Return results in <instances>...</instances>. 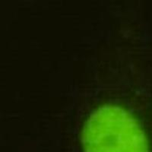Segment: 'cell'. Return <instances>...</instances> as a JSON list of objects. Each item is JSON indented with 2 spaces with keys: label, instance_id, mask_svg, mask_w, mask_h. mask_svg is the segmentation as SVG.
<instances>
[{
  "label": "cell",
  "instance_id": "1",
  "mask_svg": "<svg viewBox=\"0 0 152 152\" xmlns=\"http://www.w3.org/2000/svg\"><path fill=\"white\" fill-rule=\"evenodd\" d=\"M85 152H149L147 138L135 117L120 107H100L82 132Z\"/></svg>",
  "mask_w": 152,
  "mask_h": 152
}]
</instances>
